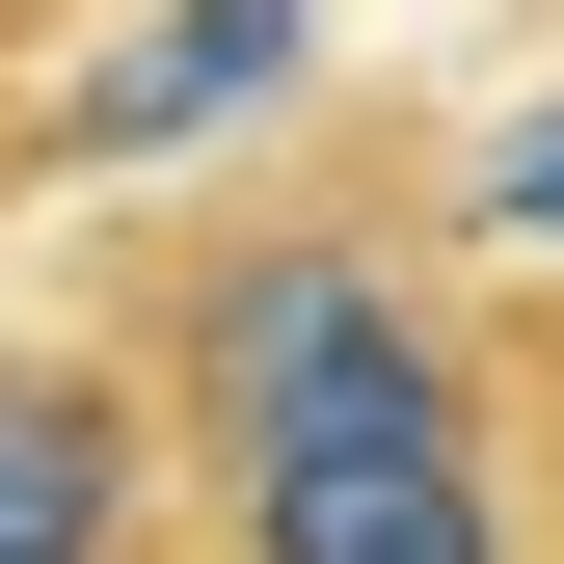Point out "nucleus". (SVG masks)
Here are the masks:
<instances>
[{
  "instance_id": "obj_1",
  "label": "nucleus",
  "mask_w": 564,
  "mask_h": 564,
  "mask_svg": "<svg viewBox=\"0 0 564 564\" xmlns=\"http://www.w3.org/2000/svg\"><path fill=\"white\" fill-rule=\"evenodd\" d=\"M108 323L162 349L216 564H564L511 296L457 242V134L431 108H296L269 162L162 188L108 242Z\"/></svg>"
},
{
  "instance_id": "obj_2",
  "label": "nucleus",
  "mask_w": 564,
  "mask_h": 564,
  "mask_svg": "<svg viewBox=\"0 0 564 564\" xmlns=\"http://www.w3.org/2000/svg\"><path fill=\"white\" fill-rule=\"evenodd\" d=\"M0 564H216L188 431H162V349L108 296L82 323H0Z\"/></svg>"
},
{
  "instance_id": "obj_3",
  "label": "nucleus",
  "mask_w": 564,
  "mask_h": 564,
  "mask_svg": "<svg viewBox=\"0 0 564 564\" xmlns=\"http://www.w3.org/2000/svg\"><path fill=\"white\" fill-rule=\"evenodd\" d=\"M511 403H538V511H564V269H511Z\"/></svg>"
}]
</instances>
